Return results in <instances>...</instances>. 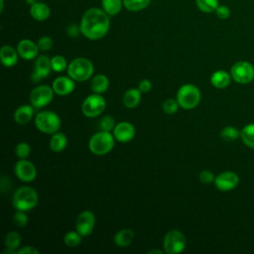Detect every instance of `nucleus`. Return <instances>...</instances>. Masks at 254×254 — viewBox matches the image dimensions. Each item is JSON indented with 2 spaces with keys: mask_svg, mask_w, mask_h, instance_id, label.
Returning a JSON list of instances; mask_svg holds the SVG:
<instances>
[{
  "mask_svg": "<svg viewBox=\"0 0 254 254\" xmlns=\"http://www.w3.org/2000/svg\"><path fill=\"white\" fill-rule=\"evenodd\" d=\"M106 107V101L101 94L92 93L84 98L81 104V111L84 116L94 118L99 116Z\"/></svg>",
  "mask_w": 254,
  "mask_h": 254,
  "instance_id": "8",
  "label": "nucleus"
},
{
  "mask_svg": "<svg viewBox=\"0 0 254 254\" xmlns=\"http://www.w3.org/2000/svg\"><path fill=\"white\" fill-rule=\"evenodd\" d=\"M17 52L19 54V57L26 60L31 61L38 57L39 54V47L37 43L29 40V39H23L21 40L17 45Z\"/></svg>",
  "mask_w": 254,
  "mask_h": 254,
  "instance_id": "17",
  "label": "nucleus"
},
{
  "mask_svg": "<svg viewBox=\"0 0 254 254\" xmlns=\"http://www.w3.org/2000/svg\"><path fill=\"white\" fill-rule=\"evenodd\" d=\"M102 9L109 15L115 16L117 15L123 6L122 0H101Z\"/></svg>",
  "mask_w": 254,
  "mask_h": 254,
  "instance_id": "26",
  "label": "nucleus"
},
{
  "mask_svg": "<svg viewBox=\"0 0 254 254\" xmlns=\"http://www.w3.org/2000/svg\"><path fill=\"white\" fill-rule=\"evenodd\" d=\"M240 138L246 146L254 149V123H249L242 128Z\"/></svg>",
  "mask_w": 254,
  "mask_h": 254,
  "instance_id": "27",
  "label": "nucleus"
},
{
  "mask_svg": "<svg viewBox=\"0 0 254 254\" xmlns=\"http://www.w3.org/2000/svg\"><path fill=\"white\" fill-rule=\"evenodd\" d=\"M94 71L93 64L85 58L73 59L67 66V75L75 81H85L89 79Z\"/></svg>",
  "mask_w": 254,
  "mask_h": 254,
  "instance_id": "5",
  "label": "nucleus"
},
{
  "mask_svg": "<svg viewBox=\"0 0 254 254\" xmlns=\"http://www.w3.org/2000/svg\"><path fill=\"white\" fill-rule=\"evenodd\" d=\"M215 14L220 20H226L230 16V9L225 5H218L215 10Z\"/></svg>",
  "mask_w": 254,
  "mask_h": 254,
  "instance_id": "40",
  "label": "nucleus"
},
{
  "mask_svg": "<svg viewBox=\"0 0 254 254\" xmlns=\"http://www.w3.org/2000/svg\"><path fill=\"white\" fill-rule=\"evenodd\" d=\"M239 178L236 173L231 171L222 172L214 179V186L220 191H229L237 187Z\"/></svg>",
  "mask_w": 254,
  "mask_h": 254,
  "instance_id": "14",
  "label": "nucleus"
},
{
  "mask_svg": "<svg viewBox=\"0 0 254 254\" xmlns=\"http://www.w3.org/2000/svg\"><path fill=\"white\" fill-rule=\"evenodd\" d=\"M19 54L17 49H14L12 46L4 45L0 50V61L2 64L6 67L14 66L18 62Z\"/></svg>",
  "mask_w": 254,
  "mask_h": 254,
  "instance_id": "18",
  "label": "nucleus"
},
{
  "mask_svg": "<svg viewBox=\"0 0 254 254\" xmlns=\"http://www.w3.org/2000/svg\"><path fill=\"white\" fill-rule=\"evenodd\" d=\"M80 33L89 40H99L103 38L110 28L109 15L100 8H90L86 10L80 21Z\"/></svg>",
  "mask_w": 254,
  "mask_h": 254,
  "instance_id": "1",
  "label": "nucleus"
},
{
  "mask_svg": "<svg viewBox=\"0 0 254 254\" xmlns=\"http://www.w3.org/2000/svg\"><path fill=\"white\" fill-rule=\"evenodd\" d=\"M26 2H27L28 4H30V5H32V4H34V3L36 2V0H26Z\"/></svg>",
  "mask_w": 254,
  "mask_h": 254,
  "instance_id": "45",
  "label": "nucleus"
},
{
  "mask_svg": "<svg viewBox=\"0 0 254 254\" xmlns=\"http://www.w3.org/2000/svg\"><path fill=\"white\" fill-rule=\"evenodd\" d=\"M39 201L37 191L28 186L20 187L13 194L12 204L16 210L29 211L36 207Z\"/></svg>",
  "mask_w": 254,
  "mask_h": 254,
  "instance_id": "2",
  "label": "nucleus"
},
{
  "mask_svg": "<svg viewBox=\"0 0 254 254\" xmlns=\"http://www.w3.org/2000/svg\"><path fill=\"white\" fill-rule=\"evenodd\" d=\"M1 1V7H0V11L2 12L3 11V6H4V2H3V0H0Z\"/></svg>",
  "mask_w": 254,
  "mask_h": 254,
  "instance_id": "46",
  "label": "nucleus"
},
{
  "mask_svg": "<svg viewBox=\"0 0 254 254\" xmlns=\"http://www.w3.org/2000/svg\"><path fill=\"white\" fill-rule=\"evenodd\" d=\"M115 144V138L111 132L98 131L93 134L88 141L89 151L96 156H103L112 151Z\"/></svg>",
  "mask_w": 254,
  "mask_h": 254,
  "instance_id": "3",
  "label": "nucleus"
},
{
  "mask_svg": "<svg viewBox=\"0 0 254 254\" xmlns=\"http://www.w3.org/2000/svg\"><path fill=\"white\" fill-rule=\"evenodd\" d=\"M230 76L231 74H229L228 72H226L225 70H216L214 71L211 76H210V82L211 84L219 89H223L225 87H227L230 83Z\"/></svg>",
  "mask_w": 254,
  "mask_h": 254,
  "instance_id": "24",
  "label": "nucleus"
},
{
  "mask_svg": "<svg viewBox=\"0 0 254 254\" xmlns=\"http://www.w3.org/2000/svg\"><path fill=\"white\" fill-rule=\"evenodd\" d=\"M230 74L236 82L246 84L254 79V66L248 62L240 61L231 66Z\"/></svg>",
  "mask_w": 254,
  "mask_h": 254,
  "instance_id": "10",
  "label": "nucleus"
},
{
  "mask_svg": "<svg viewBox=\"0 0 254 254\" xmlns=\"http://www.w3.org/2000/svg\"><path fill=\"white\" fill-rule=\"evenodd\" d=\"M53 39L49 36H43L41 38H39V40L37 41V45L40 49V51H49L51 50V48L53 47Z\"/></svg>",
  "mask_w": 254,
  "mask_h": 254,
  "instance_id": "38",
  "label": "nucleus"
},
{
  "mask_svg": "<svg viewBox=\"0 0 254 254\" xmlns=\"http://www.w3.org/2000/svg\"><path fill=\"white\" fill-rule=\"evenodd\" d=\"M115 125H116L115 120L110 115L103 116L99 121V127H100V130H102V131L111 132V131H113Z\"/></svg>",
  "mask_w": 254,
  "mask_h": 254,
  "instance_id": "36",
  "label": "nucleus"
},
{
  "mask_svg": "<svg viewBox=\"0 0 254 254\" xmlns=\"http://www.w3.org/2000/svg\"><path fill=\"white\" fill-rule=\"evenodd\" d=\"M14 174L20 181L30 183L36 179L37 169L35 165L27 159H19L14 166Z\"/></svg>",
  "mask_w": 254,
  "mask_h": 254,
  "instance_id": "11",
  "label": "nucleus"
},
{
  "mask_svg": "<svg viewBox=\"0 0 254 254\" xmlns=\"http://www.w3.org/2000/svg\"><path fill=\"white\" fill-rule=\"evenodd\" d=\"M214 175L212 172L208 171V170H202L199 174H198V180L200 181V183L204 184V185H209L211 183H214Z\"/></svg>",
  "mask_w": 254,
  "mask_h": 254,
  "instance_id": "39",
  "label": "nucleus"
},
{
  "mask_svg": "<svg viewBox=\"0 0 254 254\" xmlns=\"http://www.w3.org/2000/svg\"><path fill=\"white\" fill-rule=\"evenodd\" d=\"M220 137L227 142H232L240 137V131L233 126H225L220 131Z\"/></svg>",
  "mask_w": 254,
  "mask_h": 254,
  "instance_id": "32",
  "label": "nucleus"
},
{
  "mask_svg": "<svg viewBox=\"0 0 254 254\" xmlns=\"http://www.w3.org/2000/svg\"><path fill=\"white\" fill-rule=\"evenodd\" d=\"M67 146V138L63 132H56L52 134L50 139V149L55 153L63 152Z\"/></svg>",
  "mask_w": 254,
  "mask_h": 254,
  "instance_id": "23",
  "label": "nucleus"
},
{
  "mask_svg": "<svg viewBox=\"0 0 254 254\" xmlns=\"http://www.w3.org/2000/svg\"><path fill=\"white\" fill-rule=\"evenodd\" d=\"M79 32H80V28L75 25H71L67 28V34L69 37H72V38L76 37Z\"/></svg>",
  "mask_w": 254,
  "mask_h": 254,
  "instance_id": "43",
  "label": "nucleus"
},
{
  "mask_svg": "<svg viewBox=\"0 0 254 254\" xmlns=\"http://www.w3.org/2000/svg\"><path fill=\"white\" fill-rule=\"evenodd\" d=\"M201 94L197 86L191 83H186L182 85L177 92V101L181 108L185 110H190L195 108L200 102Z\"/></svg>",
  "mask_w": 254,
  "mask_h": 254,
  "instance_id": "4",
  "label": "nucleus"
},
{
  "mask_svg": "<svg viewBox=\"0 0 254 254\" xmlns=\"http://www.w3.org/2000/svg\"><path fill=\"white\" fill-rule=\"evenodd\" d=\"M112 134L116 141L120 143H128L134 139L136 129L132 123L128 121H121L115 125Z\"/></svg>",
  "mask_w": 254,
  "mask_h": 254,
  "instance_id": "15",
  "label": "nucleus"
},
{
  "mask_svg": "<svg viewBox=\"0 0 254 254\" xmlns=\"http://www.w3.org/2000/svg\"><path fill=\"white\" fill-rule=\"evenodd\" d=\"M22 237L21 235L16 231H10L5 235L4 238V244L6 248H10L13 250H18L21 246Z\"/></svg>",
  "mask_w": 254,
  "mask_h": 254,
  "instance_id": "28",
  "label": "nucleus"
},
{
  "mask_svg": "<svg viewBox=\"0 0 254 254\" xmlns=\"http://www.w3.org/2000/svg\"><path fill=\"white\" fill-rule=\"evenodd\" d=\"M196 7L203 13L215 12L219 5L218 0H195Z\"/></svg>",
  "mask_w": 254,
  "mask_h": 254,
  "instance_id": "30",
  "label": "nucleus"
},
{
  "mask_svg": "<svg viewBox=\"0 0 254 254\" xmlns=\"http://www.w3.org/2000/svg\"><path fill=\"white\" fill-rule=\"evenodd\" d=\"M141 96L142 92L138 88H129L123 94L122 101L124 106L130 109L137 107L141 101Z\"/></svg>",
  "mask_w": 254,
  "mask_h": 254,
  "instance_id": "22",
  "label": "nucleus"
},
{
  "mask_svg": "<svg viewBox=\"0 0 254 254\" xmlns=\"http://www.w3.org/2000/svg\"><path fill=\"white\" fill-rule=\"evenodd\" d=\"M123 6L131 11V12H138L145 8H147L151 2V0H122Z\"/></svg>",
  "mask_w": 254,
  "mask_h": 254,
  "instance_id": "29",
  "label": "nucleus"
},
{
  "mask_svg": "<svg viewBox=\"0 0 254 254\" xmlns=\"http://www.w3.org/2000/svg\"><path fill=\"white\" fill-rule=\"evenodd\" d=\"M52 87L57 95L65 96L74 90L75 80H73L69 75H61L53 81Z\"/></svg>",
  "mask_w": 254,
  "mask_h": 254,
  "instance_id": "16",
  "label": "nucleus"
},
{
  "mask_svg": "<svg viewBox=\"0 0 254 254\" xmlns=\"http://www.w3.org/2000/svg\"><path fill=\"white\" fill-rule=\"evenodd\" d=\"M53 70L51 59L46 55H41L36 58L34 69L31 74L32 82H39L42 79L48 77Z\"/></svg>",
  "mask_w": 254,
  "mask_h": 254,
  "instance_id": "12",
  "label": "nucleus"
},
{
  "mask_svg": "<svg viewBox=\"0 0 254 254\" xmlns=\"http://www.w3.org/2000/svg\"><path fill=\"white\" fill-rule=\"evenodd\" d=\"M34 106L32 104H24L19 106L13 115V118L16 123L24 125L31 121L34 116Z\"/></svg>",
  "mask_w": 254,
  "mask_h": 254,
  "instance_id": "19",
  "label": "nucleus"
},
{
  "mask_svg": "<svg viewBox=\"0 0 254 254\" xmlns=\"http://www.w3.org/2000/svg\"><path fill=\"white\" fill-rule=\"evenodd\" d=\"M186 245V236L178 229H171L164 236L163 248L167 254H179L185 250Z\"/></svg>",
  "mask_w": 254,
  "mask_h": 254,
  "instance_id": "7",
  "label": "nucleus"
},
{
  "mask_svg": "<svg viewBox=\"0 0 254 254\" xmlns=\"http://www.w3.org/2000/svg\"><path fill=\"white\" fill-rule=\"evenodd\" d=\"M134 235L135 234L132 229L123 228L116 232L113 240H114V243L116 246H118L120 248H126L132 243V241L134 239Z\"/></svg>",
  "mask_w": 254,
  "mask_h": 254,
  "instance_id": "20",
  "label": "nucleus"
},
{
  "mask_svg": "<svg viewBox=\"0 0 254 254\" xmlns=\"http://www.w3.org/2000/svg\"><path fill=\"white\" fill-rule=\"evenodd\" d=\"M62 120L60 116L51 110H44L37 113L35 117L36 128L45 134H54L61 128Z\"/></svg>",
  "mask_w": 254,
  "mask_h": 254,
  "instance_id": "6",
  "label": "nucleus"
},
{
  "mask_svg": "<svg viewBox=\"0 0 254 254\" xmlns=\"http://www.w3.org/2000/svg\"><path fill=\"white\" fill-rule=\"evenodd\" d=\"M95 226V215L91 210L81 211L75 221V230L82 236L86 237L93 232Z\"/></svg>",
  "mask_w": 254,
  "mask_h": 254,
  "instance_id": "13",
  "label": "nucleus"
},
{
  "mask_svg": "<svg viewBox=\"0 0 254 254\" xmlns=\"http://www.w3.org/2000/svg\"><path fill=\"white\" fill-rule=\"evenodd\" d=\"M51 64H52V68L56 72H62L64 69H67L68 64L65 60L64 57L61 55H57L51 59Z\"/></svg>",
  "mask_w": 254,
  "mask_h": 254,
  "instance_id": "33",
  "label": "nucleus"
},
{
  "mask_svg": "<svg viewBox=\"0 0 254 254\" xmlns=\"http://www.w3.org/2000/svg\"><path fill=\"white\" fill-rule=\"evenodd\" d=\"M26 211H22V210H17L14 215H13V222L15 225H17L18 227H24L28 224L29 222V217L27 216V214L25 213Z\"/></svg>",
  "mask_w": 254,
  "mask_h": 254,
  "instance_id": "37",
  "label": "nucleus"
},
{
  "mask_svg": "<svg viewBox=\"0 0 254 254\" xmlns=\"http://www.w3.org/2000/svg\"><path fill=\"white\" fill-rule=\"evenodd\" d=\"M82 236L75 231H67L64 236V242L67 247H76L81 243Z\"/></svg>",
  "mask_w": 254,
  "mask_h": 254,
  "instance_id": "31",
  "label": "nucleus"
},
{
  "mask_svg": "<svg viewBox=\"0 0 254 254\" xmlns=\"http://www.w3.org/2000/svg\"><path fill=\"white\" fill-rule=\"evenodd\" d=\"M50 14L49 6L43 2H35L30 7V15L36 21H45L50 17Z\"/></svg>",
  "mask_w": 254,
  "mask_h": 254,
  "instance_id": "21",
  "label": "nucleus"
},
{
  "mask_svg": "<svg viewBox=\"0 0 254 254\" xmlns=\"http://www.w3.org/2000/svg\"><path fill=\"white\" fill-rule=\"evenodd\" d=\"M31 154V146L26 142H20L15 147V155L19 159H27Z\"/></svg>",
  "mask_w": 254,
  "mask_h": 254,
  "instance_id": "35",
  "label": "nucleus"
},
{
  "mask_svg": "<svg viewBox=\"0 0 254 254\" xmlns=\"http://www.w3.org/2000/svg\"><path fill=\"white\" fill-rule=\"evenodd\" d=\"M179 107H180V105H179L177 99H174V98H168V99L164 100L163 104H162L163 111L169 115L175 114L178 111Z\"/></svg>",
  "mask_w": 254,
  "mask_h": 254,
  "instance_id": "34",
  "label": "nucleus"
},
{
  "mask_svg": "<svg viewBox=\"0 0 254 254\" xmlns=\"http://www.w3.org/2000/svg\"><path fill=\"white\" fill-rule=\"evenodd\" d=\"M138 89L142 92V93H148L151 91L152 89V82L147 79V78H144V79H141L139 81V84H138Z\"/></svg>",
  "mask_w": 254,
  "mask_h": 254,
  "instance_id": "41",
  "label": "nucleus"
},
{
  "mask_svg": "<svg viewBox=\"0 0 254 254\" xmlns=\"http://www.w3.org/2000/svg\"><path fill=\"white\" fill-rule=\"evenodd\" d=\"M54 94L56 93L52 86L47 84H41L31 91L30 103L35 108H43L53 101Z\"/></svg>",
  "mask_w": 254,
  "mask_h": 254,
  "instance_id": "9",
  "label": "nucleus"
},
{
  "mask_svg": "<svg viewBox=\"0 0 254 254\" xmlns=\"http://www.w3.org/2000/svg\"><path fill=\"white\" fill-rule=\"evenodd\" d=\"M90 87L91 90L94 93H98V94H102L104 93L108 87H109V79L106 75L104 74H96L95 76L92 77L91 82H90Z\"/></svg>",
  "mask_w": 254,
  "mask_h": 254,
  "instance_id": "25",
  "label": "nucleus"
},
{
  "mask_svg": "<svg viewBox=\"0 0 254 254\" xmlns=\"http://www.w3.org/2000/svg\"><path fill=\"white\" fill-rule=\"evenodd\" d=\"M17 254H39V250L31 245L20 247L17 250Z\"/></svg>",
  "mask_w": 254,
  "mask_h": 254,
  "instance_id": "42",
  "label": "nucleus"
},
{
  "mask_svg": "<svg viewBox=\"0 0 254 254\" xmlns=\"http://www.w3.org/2000/svg\"><path fill=\"white\" fill-rule=\"evenodd\" d=\"M148 253H149V254H153V253L163 254V253H165V251H164V250H160V249H153V250H150Z\"/></svg>",
  "mask_w": 254,
  "mask_h": 254,
  "instance_id": "44",
  "label": "nucleus"
}]
</instances>
